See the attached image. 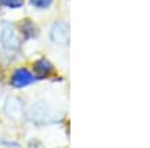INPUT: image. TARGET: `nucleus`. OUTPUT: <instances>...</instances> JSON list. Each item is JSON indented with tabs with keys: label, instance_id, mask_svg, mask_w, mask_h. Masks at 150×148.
I'll use <instances>...</instances> for the list:
<instances>
[{
	"label": "nucleus",
	"instance_id": "nucleus-3",
	"mask_svg": "<svg viewBox=\"0 0 150 148\" xmlns=\"http://www.w3.org/2000/svg\"><path fill=\"white\" fill-rule=\"evenodd\" d=\"M35 81V76L27 70V69H17L14 72V75L11 78V84L17 88H23L26 85L32 84Z\"/></svg>",
	"mask_w": 150,
	"mask_h": 148
},
{
	"label": "nucleus",
	"instance_id": "nucleus-1",
	"mask_svg": "<svg viewBox=\"0 0 150 148\" xmlns=\"http://www.w3.org/2000/svg\"><path fill=\"white\" fill-rule=\"evenodd\" d=\"M0 41L6 51H17L20 48V34L14 24H6L0 34Z\"/></svg>",
	"mask_w": 150,
	"mask_h": 148
},
{
	"label": "nucleus",
	"instance_id": "nucleus-7",
	"mask_svg": "<svg viewBox=\"0 0 150 148\" xmlns=\"http://www.w3.org/2000/svg\"><path fill=\"white\" fill-rule=\"evenodd\" d=\"M21 33L26 36V38H35V36L38 34V27L35 26V24L32 21H24L23 26H21Z\"/></svg>",
	"mask_w": 150,
	"mask_h": 148
},
{
	"label": "nucleus",
	"instance_id": "nucleus-5",
	"mask_svg": "<svg viewBox=\"0 0 150 148\" xmlns=\"http://www.w3.org/2000/svg\"><path fill=\"white\" fill-rule=\"evenodd\" d=\"M6 114L9 117H12V118H18L23 114V105L20 102V99H15V97L8 99V102H6Z\"/></svg>",
	"mask_w": 150,
	"mask_h": 148
},
{
	"label": "nucleus",
	"instance_id": "nucleus-2",
	"mask_svg": "<svg viewBox=\"0 0 150 148\" xmlns=\"http://www.w3.org/2000/svg\"><path fill=\"white\" fill-rule=\"evenodd\" d=\"M50 38L56 43L66 45L69 42V26L65 21H57L53 24L51 32H50Z\"/></svg>",
	"mask_w": 150,
	"mask_h": 148
},
{
	"label": "nucleus",
	"instance_id": "nucleus-8",
	"mask_svg": "<svg viewBox=\"0 0 150 148\" xmlns=\"http://www.w3.org/2000/svg\"><path fill=\"white\" fill-rule=\"evenodd\" d=\"M30 3L36 8H39V9H45L53 3V0H30Z\"/></svg>",
	"mask_w": 150,
	"mask_h": 148
},
{
	"label": "nucleus",
	"instance_id": "nucleus-4",
	"mask_svg": "<svg viewBox=\"0 0 150 148\" xmlns=\"http://www.w3.org/2000/svg\"><path fill=\"white\" fill-rule=\"evenodd\" d=\"M47 117H48V108L39 102L38 105L32 106L30 111H29V118L30 121L36 123V124H41V123H45L47 121Z\"/></svg>",
	"mask_w": 150,
	"mask_h": 148
},
{
	"label": "nucleus",
	"instance_id": "nucleus-9",
	"mask_svg": "<svg viewBox=\"0 0 150 148\" xmlns=\"http://www.w3.org/2000/svg\"><path fill=\"white\" fill-rule=\"evenodd\" d=\"M24 0H3V5H6L8 8H12V9H17L23 5Z\"/></svg>",
	"mask_w": 150,
	"mask_h": 148
},
{
	"label": "nucleus",
	"instance_id": "nucleus-6",
	"mask_svg": "<svg viewBox=\"0 0 150 148\" xmlns=\"http://www.w3.org/2000/svg\"><path fill=\"white\" fill-rule=\"evenodd\" d=\"M33 69H35V72H36L38 75H39V76H48L50 73H51V72L54 70L53 65L50 63L48 60H45V58H41V60H38L36 63L33 65Z\"/></svg>",
	"mask_w": 150,
	"mask_h": 148
}]
</instances>
